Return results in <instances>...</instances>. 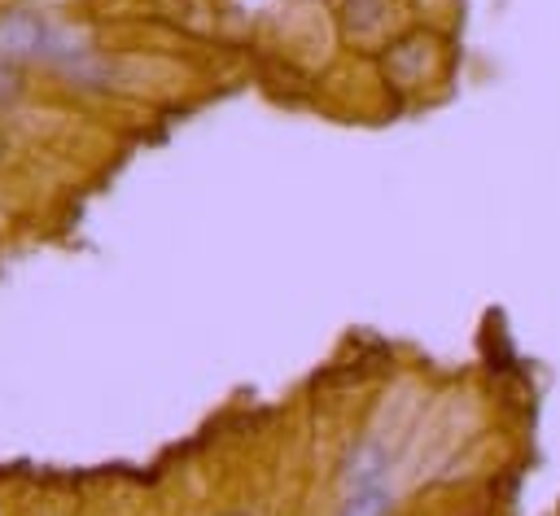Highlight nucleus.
Returning a JSON list of instances; mask_svg holds the SVG:
<instances>
[{
  "mask_svg": "<svg viewBox=\"0 0 560 516\" xmlns=\"http://www.w3.org/2000/svg\"><path fill=\"white\" fill-rule=\"evenodd\" d=\"M39 48H44V22H39V13H31V9L0 13V57L9 66L35 57Z\"/></svg>",
  "mask_w": 560,
  "mask_h": 516,
  "instance_id": "obj_1",
  "label": "nucleus"
},
{
  "mask_svg": "<svg viewBox=\"0 0 560 516\" xmlns=\"http://www.w3.org/2000/svg\"><path fill=\"white\" fill-rule=\"evenodd\" d=\"M18 96H22V74H18L9 61H0V109L13 105Z\"/></svg>",
  "mask_w": 560,
  "mask_h": 516,
  "instance_id": "obj_4",
  "label": "nucleus"
},
{
  "mask_svg": "<svg viewBox=\"0 0 560 516\" xmlns=\"http://www.w3.org/2000/svg\"><path fill=\"white\" fill-rule=\"evenodd\" d=\"M223 516H245V512H223Z\"/></svg>",
  "mask_w": 560,
  "mask_h": 516,
  "instance_id": "obj_6",
  "label": "nucleus"
},
{
  "mask_svg": "<svg viewBox=\"0 0 560 516\" xmlns=\"http://www.w3.org/2000/svg\"><path fill=\"white\" fill-rule=\"evenodd\" d=\"M385 468H389V455H385L376 442H363V446H354V455H350L346 481H350L354 490H376V481H381Z\"/></svg>",
  "mask_w": 560,
  "mask_h": 516,
  "instance_id": "obj_2",
  "label": "nucleus"
},
{
  "mask_svg": "<svg viewBox=\"0 0 560 516\" xmlns=\"http://www.w3.org/2000/svg\"><path fill=\"white\" fill-rule=\"evenodd\" d=\"M0 157H4V131H0Z\"/></svg>",
  "mask_w": 560,
  "mask_h": 516,
  "instance_id": "obj_5",
  "label": "nucleus"
},
{
  "mask_svg": "<svg viewBox=\"0 0 560 516\" xmlns=\"http://www.w3.org/2000/svg\"><path fill=\"white\" fill-rule=\"evenodd\" d=\"M385 512H389L385 490H354V499L341 507V516H385Z\"/></svg>",
  "mask_w": 560,
  "mask_h": 516,
  "instance_id": "obj_3",
  "label": "nucleus"
}]
</instances>
